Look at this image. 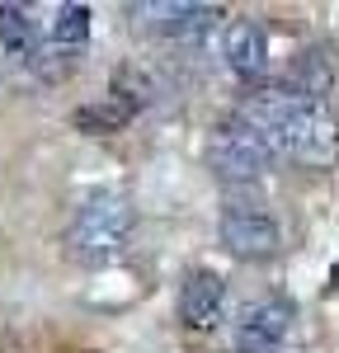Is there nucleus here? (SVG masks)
Masks as SVG:
<instances>
[{"label": "nucleus", "instance_id": "3", "mask_svg": "<svg viewBox=\"0 0 339 353\" xmlns=\"http://www.w3.org/2000/svg\"><path fill=\"white\" fill-rule=\"evenodd\" d=\"M207 165L217 170V179H231V184H254L259 174H269L274 165V151L264 146V137H254L245 123H222L212 141H207Z\"/></svg>", "mask_w": 339, "mask_h": 353}, {"label": "nucleus", "instance_id": "8", "mask_svg": "<svg viewBox=\"0 0 339 353\" xmlns=\"http://www.w3.org/2000/svg\"><path fill=\"white\" fill-rule=\"evenodd\" d=\"M141 14H151L156 33L179 38V43H198L203 33H212L222 10L217 5H194V0H174V5H141Z\"/></svg>", "mask_w": 339, "mask_h": 353}, {"label": "nucleus", "instance_id": "4", "mask_svg": "<svg viewBox=\"0 0 339 353\" xmlns=\"http://www.w3.org/2000/svg\"><path fill=\"white\" fill-rule=\"evenodd\" d=\"M217 236H222V245L236 259H274L282 245L278 221L269 212H259V208H226Z\"/></svg>", "mask_w": 339, "mask_h": 353}, {"label": "nucleus", "instance_id": "11", "mask_svg": "<svg viewBox=\"0 0 339 353\" xmlns=\"http://www.w3.org/2000/svg\"><path fill=\"white\" fill-rule=\"evenodd\" d=\"M90 38V5H61L52 19V43L66 52H81Z\"/></svg>", "mask_w": 339, "mask_h": 353}, {"label": "nucleus", "instance_id": "13", "mask_svg": "<svg viewBox=\"0 0 339 353\" xmlns=\"http://www.w3.org/2000/svg\"><path fill=\"white\" fill-rule=\"evenodd\" d=\"M330 288H339V264H335V273H330Z\"/></svg>", "mask_w": 339, "mask_h": 353}, {"label": "nucleus", "instance_id": "12", "mask_svg": "<svg viewBox=\"0 0 339 353\" xmlns=\"http://www.w3.org/2000/svg\"><path fill=\"white\" fill-rule=\"evenodd\" d=\"M0 48L5 52H33V19L24 5H0Z\"/></svg>", "mask_w": 339, "mask_h": 353}, {"label": "nucleus", "instance_id": "2", "mask_svg": "<svg viewBox=\"0 0 339 353\" xmlns=\"http://www.w3.org/2000/svg\"><path fill=\"white\" fill-rule=\"evenodd\" d=\"M132 231H137V212L127 198L118 193H94L85 198L81 208L71 212V226H66V254L85 264V269H104V264H118L132 245Z\"/></svg>", "mask_w": 339, "mask_h": 353}, {"label": "nucleus", "instance_id": "7", "mask_svg": "<svg viewBox=\"0 0 339 353\" xmlns=\"http://www.w3.org/2000/svg\"><path fill=\"white\" fill-rule=\"evenodd\" d=\"M222 61H226V71L240 76V81L264 76V66H269V33L254 24V19H236V24H226V33H222Z\"/></svg>", "mask_w": 339, "mask_h": 353}, {"label": "nucleus", "instance_id": "9", "mask_svg": "<svg viewBox=\"0 0 339 353\" xmlns=\"http://www.w3.org/2000/svg\"><path fill=\"white\" fill-rule=\"evenodd\" d=\"M335 57L330 48H307V52L292 57V66H287V94H297V99H307V104H325V94L335 90Z\"/></svg>", "mask_w": 339, "mask_h": 353}, {"label": "nucleus", "instance_id": "1", "mask_svg": "<svg viewBox=\"0 0 339 353\" xmlns=\"http://www.w3.org/2000/svg\"><path fill=\"white\" fill-rule=\"evenodd\" d=\"M236 123H245L254 137H264V146L274 156H292L297 165L311 170H330L339 161V123L325 113V104H307L287 90H254L240 99Z\"/></svg>", "mask_w": 339, "mask_h": 353}, {"label": "nucleus", "instance_id": "10", "mask_svg": "<svg viewBox=\"0 0 339 353\" xmlns=\"http://www.w3.org/2000/svg\"><path fill=\"white\" fill-rule=\"evenodd\" d=\"M132 104H123V99H109V104H85V109H76V128L81 132H118L123 123H132Z\"/></svg>", "mask_w": 339, "mask_h": 353}, {"label": "nucleus", "instance_id": "5", "mask_svg": "<svg viewBox=\"0 0 339 353\" xmlns=\"http://www.w3.org/2000/svg\"><path fill=\"white\" fill-rule=\"evenodd\" d=\"M292 330V311L282 301H254L236 321V349L240 353H278Z\"/></svg>", "mask_w": 339, "mask_h": 353}, {"label": "nucleus", "instance_id": "6", "mask_svg": "<svg viewBox=\"0 0 339 353\" xmlns=\"http://www.w3.org/2000/svg\"><path fill=\"white\" fill-rule=\"evenodd\" d=\"M226 311V283L222 273L212 269H198L184 278V288H179V321L189 330H212L222 321Z\"/></svg>", "mask_w": 339, "mask_h": 353}]
</instances>
